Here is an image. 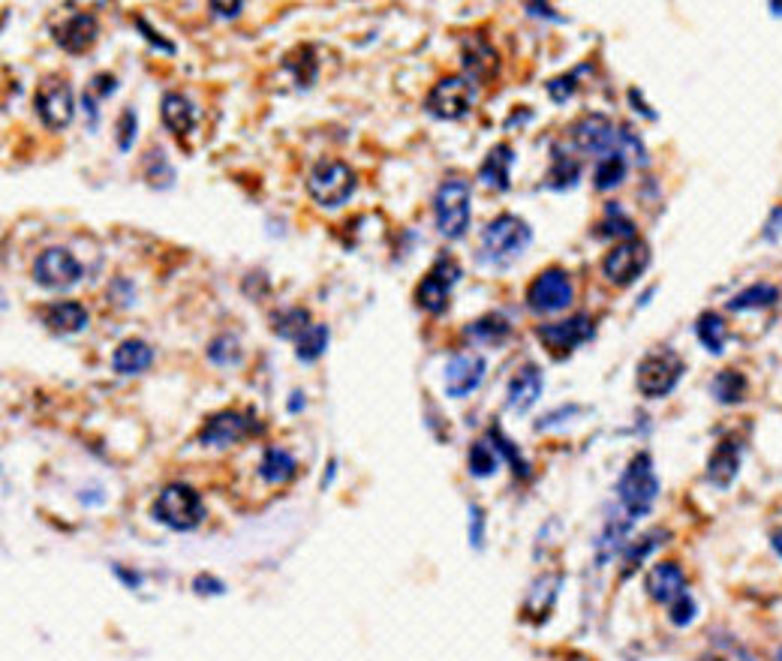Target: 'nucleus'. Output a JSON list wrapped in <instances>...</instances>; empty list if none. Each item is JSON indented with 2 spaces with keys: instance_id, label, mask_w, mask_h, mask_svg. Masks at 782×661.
<instances>
[{
  "instance_id": "10",
  "label": "nucleus",
  "mask_w": 782,
  "mask_h": 661,
  "mask_svg": "<svg viewBox=\"0 0 782 661\" xmlns=\"http://www.w3.org/2000/svg\"><path fill=\"white\" fill-rule=\"evenodd\" d=\"M34 109L43 121V127L49 130H67L73 115H76V100H73V88L64 79H46L37 94H34Z\"/></svg>"
},
{
  "instance_id": "26",
  "label": "nucleus",
  "mask_w": 782,
  "mask_h": 661,
  "mask_svg": "<svg viewBox=\"0 0 782 661\" xmlns=\"http://www.w3.org/2000/svg\"><path fill=\"white\" fill-rule=\"evenodd\" d=\"M779 301V289L770 286V283H755L743 292H737L731 301H728V310L731 313H746V310H764V307H773Z\"/></svg>"
},
{
  "instance_id": "45",
  "label": "nucleus",
  "mask_w": 782,
  "mask_h": 661,
  "mask_svg": "<svg viewBox=\"0 0 782 661\" xmlns=\"http://www.w3.org/2000/svg\"><path fill=\"white\" fill-rule=\"evenodd\" d=\"M136 28L145 34V40H148L151 46H157V49H160V52H166V55H175V46H172V43H166V40H163V37H160V34H157V31H154V28H151L145 19H142V16L136 19Z\"/></svg>"
},
{
  "instance_id": "27",
  "label": "nucleus",
  "mask_w": 782,
  "mask_h": 661,
  "mask_svg": "<svg viewBox=\"0 0 782 661\" xmlns=\"http://www.w3.org/2000/svg\"><path fill=\"white\" fill-rule=\"evenodd\" d=\"M695 334L701 340V346L710 352V355H722L725 349V340H728V328H725V319L713 310L701 313L698 322H695Z\"/></svg>"
},
{
  "instance_id": "17",
  "label": "nucleus",
  "mask_w": 782,
  "mask_h": 661,
  "mask_svg": "<svg viewBox=\"0 0 782 661\" xmlns=\"http://www.w3.org/2000/svg\"><path fill=\"white\" fill-rule=\"evenodd\" d=\"M256 430L253 418L250 415H241V412H217L208 418V424L199 430V439L205 445H214V448H226L244 436H250Z\"/></svg>"
},
{
  "instance_id": "51",
  "label": "nucleus",
  "mask_w": 782,
  "mask_h": 661,
  "mask_svg": "<svg viewBox=\"0 0 782 661\" xmlns=\"http://www.w3.org/2000/svg\"><path fill=\"white\" fill-rule=\"evenodd\" d=\"M304 406V400H301V394H292V400H289V412H298Z\"/></svg>"
},
{
  "instance_id": "20",
  "label": "nucleus",
  "mask_w": 782,
  "mask_h": 661,
  "mask_svg": "<svg viewBox=\"0 0 782 661\" xmlns=\"http://www.w3.org/2000/svg\"><path fill=\"white\" fill-rule=\"evenodd\" d=\"M542 388H545L542 370H539L536 364L521 367V370L515 373V379L509 382V400H506L509 409H512V412H527V409H533L536 400L542 397Z\"/></svg>"
},
{
  "instance_id": "14",
  "label": "nucleus",
  "mask_w": 782,
  "mask_h": 661,
  "mask_svg": "<svg viewBox=\"0 0 782 661\" xmlns=\"http://www.w3.org/2000/svg\"><path fill=\"white\" fill-rule=\"evenodd\" d=\"M536 337L548 346V352L554 358H563L569 352H575L581 343H587L593 337V319L578 313L566 322H551V325H539Z\"/></svg>"
},
{
  "instance_id": "11",
  "label": "nucleus",
  "mask_w": 782,
  "mask_h": 661,
  "mask_svg": "<svg viewBox=\"0 0 782 661\" xmlns=\"http://www.w3.org/2000/svg\"><path fill=\"white\" fill-rule=\"evenodd\" d=\"M461 280V265L455 262V259H440L431 271H428V277L419 283V289H416V304L425 310V313H434V316H440V313H446L449 310V298H452V286Z\"/></svg>"
},
{
  "instance_id": "15",
  "label": "nucleus",
  "mask_w": 782,
  "mask_h": 661,
  "mask_svg": "<svg viewBox=\"0 0 782 661\" xmlns=\"http://www.w3.org/2000/svg\"><path fill=\"white\" fill-rule=\"evenodd\" d=\"M52 34H55V43L67 55H85L100 40V22L91 13H76V16L64 19L61 25H55Z\"/></svg>"
},
{
  "instance_id": "35",
  "label": "nucleus",
  "mask_w": 782,
  "mask_h": 661,
  "mask_svg": "<svg viewBox=\"0 0 782 661\" xmlns=\"http://www.w3.org/2000/svg\"><path fill=\"white\" fill-rule=\"evenodd\" d=\"M307 310H301V307H292V310H283L280 316H274V331L280 334V337H301L310 325H307Z\"/></svg>"
},
{
  "instance_id": "23",
  "label": "nucleus",
  "mask_w": 782,
  "mask_h": 661,
  "mask_svg": "<svg viewBox=\"0 0 782 661\" xmlns=\"http://www.w3.org/2000/svg\"><path fill=\"white\" fill-rule=\"evenodd\" d=\"M160 118H163L166 130L178 139L187 136L196 127V109L184 94H166L163 106H160Z\"/></svg>"
},
{
  "instance_id": "24",
  "label": "nucleus",
  "mask_w": 782,
  "mask_h": 661,
  "mask_svg": "<svg viewBox=\"0 0 782 661\" xmlns=\"http://www.w3.org/2000/svg\"><path fill=\"white\" fill-rule=\"evenodd\" d=\"M151 361H154V349L145 340H124L112 355V367L121 376H136V373L148 370Z\"/></svg>"
},
{
  "instance_id": "48",
  "label": "nucleus",
  "mask_w": 782,
  "mask_h": 661,
  "mask_svg": "<svg viewBox=\"0 0 782 661\" xmlns=\"http://www.w3.org/2000/svg\"><path fill=\"white\" fill-rule=\"evenodd\" d=\"M211 10H214L217 16H223V19H235V16L244 10V4H211Z\"/></svg>"
},
{
  "instance_id": "38",
  "label": "nucleus",
  "mask_w": 782,
  "mask_h": 661,
  "mask_svg": "<svg viewBox=\"0 0 782 661\" xmlns=\"http://www.w3.org/2000/svg\"><path fill=\"white\" fill-rule=\"evenodd\" d=\"M491 439H494L497 451H500V454H503V457L512 463L515 475H521V478H530V466H527V460L521 457V451L515 448V442L503 436V430H500V427H494V430H491Z\"/></svg>"
},
{
  "instance_id": "19",
  "label": "nucleus",
  "mask_w": 782,
  "mask_h": 661,
  "mask_svg": "<svg viewBox=\"0 0 782 661\" xmlns=\"http://www.w3.org/2000/svg\"><path fill=\"white\" fill-rule=\"evenodd\" d=\"M512 166H515V151L512 145L500 142L488 151V157L482 160L479 166V181L488 187V190H497V193H506L512 187Z\"/></svg>"
},
{
  "instance_id": "52",
  "label": "nucleus",
  "mask_w": 782,
  "mask_h": 661,
  "mask_svg": "<svg viewBox=\"0 0 782 661\" xmlns=\"http://www.w3.org/2000/svg\"><path fill=\"white\" fill-rule=\"evenodd\" d=\"M770 10H773L776 16H782V4H770Z\"/></svg>"
},
{
  "instance_id": "7",
  "label": "nucleus",
  "mask_w": 782,
  "mask_h": 661,
  "mask_svg": "<svg viewBox=\"0 0 782 661\" xmlns=\"http://www.w3.org/2000/svg\"><path fill=\"white\" fill-rule=\"evenodd\" d=\"M683 373H686V364L677 352H671V349L650 352L638 364V391L650 400L668 397L677 388Z\"/></svg>"
},
{
  "instance_id": "53",
  "label": "nucleus",
  "mask_w": 782,
  "mask_h": 661,
  "mask_svg": "<svg viewBox=\"0 0 782 661\" xmlns=\"http://www.w3.org/2000/svg\"><path fill=\"white\" fill-rule=\"evenodd\" d=\"M776 661H782V646L776 649Z\"/></svg>"
},
{
  "instance_id": "46",
  "label": "nucleus",
  "mask_w": 782,
  "mask_h": 661,
  "mask_svg": "<svg viewBox=\"0 0 782 661\" xmlns=\"http://www.w3.org/2000/svg\"><path fill=\"white\" fill-rule=\"evenodd\" d=\"M91 85H94V88H91L88 94L97 97V100H103V97H109V94L115 91V79H112V76H97Z\"/></svg>"
},
{
  "instance_id": "1",
  "label": "nucleus",
  "mask_w": 782,
  "mask_h": 661,
  "mask_svg": "<svg viewBox=\"0 0 782 661\" xmlns=\"http://www.w3.org/2000/svg\"><path fill=\"white\" fill-rule=\"evenodd\" d=\"M530 244H533L530 223L521 220L518 214H500L482 229L479 256H482V262L503 268V265H512L515 259H521Z\"/></svg>"
},
{
  "instance_id": "42",
  "label": "nucleus",
  "mask_w": 782,
  "mask_h": 661,
  "mask_svg": "<svg viewBox=\"0 0 782 661\" xmlns=\"http://www.w3.org/2000/svg\"><path fill=\"white\" fill-rule=\"evenodd\" d=\"M136 112L133 109H124L121 112V121H118V148L121 151H130L133 139H136Z\"/></svg>"
},
{
  "instance_id": "28",
  "label": "nucleus",
  "mask_w": 782,
  "mask_h": 661,
  "mask_svg": "<svg viewBox=\"0 0 782 661\" xmlns=\"http://www.w3.org/2000/svg\"><path fill=\"white\" fill-rule=\"evenodd\" d=\"M668 535H671L668 529H650V532H644L641 538H635V541L626 547V553H623V577H629V574L647 559V553H653L659 544H665Z\"/></svg>"
},
{
  "instance_id": "29",
  "label": "nucleus",
  "mask_w": 782,
  "mask_h": 661,
  "mask_svg": "<svg viewBox=\"0 0 782 661\" xmlns=\"http://www.w3.org/2000/svg\"><path fill=\"white\" fill-rule=\"evenodd\" d=\"M626 169H629L626 154H605V157H599L596 172H593V187H596L599 193L620 187L623 178H626Z\"/></svg>"
},
{
  "instance_id": "9",
  "label": "nucleus",
  "mask_w": 782,
  "mask_h": 661,
  "mask_svg": "<svg viewBox=\"0 0 782 661\" xmlns=\"http://www.w3.org/2000/svg\"><path fill=\"white\" fill-rule=\"evenodd\" d=\"M476 103V91H473V82L464 79V76H446L440 79L428 97H425V109L440 118V121H461L470 115Z\"/></svg>"
},
{
  "instance_id": "22",
  "label": "nucleus",
  "mask_w": 782,
  "mask_h": 661,
  "mask_svg": "<svg viewBox=\"0 0 782 661\" xmlns=\"http://www.w3.org/2000/svg\"><path fill=\"white\" fill-rule=\"evenodd\" d=\"M43 322L55 334H76L88 325V310L79 301H55L43 307Z\"/></svg>"
},
{
  "instance_id": "32",
  "label": "nucleus",
  "mask_w": 782,
  "mask_h": 661,
  "mask_svg": "<svg viewBox=\"0 0 782 661\" xmlns=\"http://www.w3.org/2000/svg\"><path fill=\"white\" fill-rule=\"evenodd\" d=\"M283 64H286V70H292V76H295V82H298L301 88H310V85L316 82V76H319V61H316V55H313L310 46L295 49L292 55H286Z\"/></svg>"
},
{
  "instance_id": "5",
  "label": "nucleus",
  "mask_w": 782,
  "mask_h": 661,
  "mask_svg": "<svg viewBox=\"0 0 782 661\" xmlns=\"http://www.w3.org/2000/svg\"><path fill=\"white\" fill-rule=\"evenodd\" d=\"M355 187H358L355 169H349V163L343 160H319L307 175V193L322 208L346 205Z\"/></svg>"
},
{
  "instance_id": "8",
  "label": "nucleus",
  "mask_w": 782,
  "mask_h": 661,
  "mask_svg": "<svg viewBox=\"0 0 782 661\" xmlns=\"http://www.w3.org/2000/svg\"><path fill=\"white\" fill-rule=\"evenodd\" d=\"M575 301V283L566 268H545L527 286V307L533 313H560Z\"/></svg>"
},
{
  "instance_id": "18",
  "label": "nucleus",
  "mask_w": 782,
  "mask_h": 661,
  "mask_svg": "<svg viewBox=\"0 0 782 661\" xmlns=\"http://www.w3.org/2000/svg\"><path fill=\"white\" fill-rule=\"evenodd\" d=\"M644 589L653 601L668 607L680 595H686V574L677 562H656L644 577Z\"/></svg>"
},
{
  "instance_id": "49",
  "label": "nucleus",
  "mask_w": 782,
  "mask_h": 661,
  "mask_svg": "<svg viewBox=\"0 0 782 661\" xmlns=\"http://www.w3.org/2000/svg\"><path fill=\"white\" fill-rule=\"evenodd\" d=\"M527 10H530V16H545V19H557V22H560V16H554V10H551V7H539V4H530Z\"/></svg>"
},
{
  "instance_id": "34",
  "label": "nucleus",
  "mask_w": 782,
  "mask_h": 661,
  "mask_svg": "<svg viewBox=\"0 0 782 661\" xmlns=\"http://www.w3.org/2000/svg\"><path fill=\"white\" fill-rule=\"evenodd\" d=\"M497 466H500V451H497V445L476 442V445L470 448V472H473L476 478H488V475H494Z\"/></svg>"
},
{
  "instance_id": "33",
  "label": "nucleus",
  "mask_w": 782,
  "mask_h": 661,
  "mask_svg": "<svg viewBox=\"0 0 782 661\" xmlns=\"http://www.w3.org/2000/svg\"><path fill=\"white\" fill-rule=\"evenodd\" d=\"M328 325H310L301 337H298V349H295V358L304 361V364H313L325 349H328Z\"/></svg>"
},
{
  "instance_id": "44",
  "label": "nucleus",
  "mask_w": 782,
  "mask_h": 661,
  "mask_svg": "<svg viewBox=\"0 0 782 661\" xmlns=\"http://www.w3.org/2000/svg\"><path fill=\"white\" fill-rule=\"evenodd\" d=\"M470 541L473 547L485 544V511L479 505H470Z\"/></svg>"
},
{
  "instance_id": "39",
  "label": "nucleus",
  "mask_w": 782,
  "mask_h": 661,
  "mask_svg": "<svg viewBox=\"0 0 782 661\" xmlns=\"http://www.w3.org/2000/svg\"><path fill=\"white\" fill-rule=\"evenodd\" d=\"M599 235H620V238L632 241V238H635V226H632L629 217H623L617 208H611V211H608V220L599 223Z\"/></svg>"
},
{
  "instance_id": "37",
  "label": "nucleus",
  "mask_w": 782,
  "mask_h": 661,
  "mask_svg": "<svg viewBox=\"0 0 782 661\" xmlns=\"http://www.w3.org/2000/svg\"><path fill=\"white\" fill-rule=\"evenodd\" d=\"M467 67L476 79H488L497 70V55L488 43H479V49L467 52Z\"/></svg>"
},
{
  "instance_id": "12",
  "label": "nucleus",
  "mask_w": 782,
  "mask_h": 661,
  "mask_svg": "<svg viewBox=\"0 0 782 661\" xmlns=\"http://www.w3.org/2000/svg\"><path fill=\"white\" fill-rule=\"evenodd\" d=\"M647 265H650V247L641 238H632V241L617 244L602 259V274L614 286H629V283H635L644 274Z\"/></svg>"
},
{
  "instance_id": "31",
  "label": "nucleus",
  "mask_w": 782,
  "mask_h": 661,
  "mask_svg": "<svg viewBox=\"0 0 782 661\" xmlns=\"http://www.w3.org/2000/svg\"><path fill=\"white\" fill-rule=\"evenodd\" d=\"M259 475L268 481V484H286L292 475H295V460L289 451L283 448H268L262 463H259Z\"/></svg>"
},
{
  "instance_id": "40",
  "label": "nucleus",
  "mask_w": 782,
  "mask_h": 661,
  "mask_svg": "<svg viewBox=\"0 0 782 661\" xmlns=\"http://www.w3.org/2000/svg\"><path fill=\"white\" fill-rule=\"evenodd\" d=\"M695 613H698V604H695V598L686 592V595H680L674 604H668V619L674 622V625H689L692 619H695Z\"/></svg>"
},
{
  "instance_id": "4",
  "label": "nucleus",
  "mask_w": 782,
  "mask_h": 661,
  "mask_svg": "<svg viewBox=\"0 0 782 661\" xmlns=\"http://www.w3.org/2000/svg\"><path fill=\"white\" fill-rule=\"evenodd\" d=\"M659 496V478H656V469H653V460L650 454H635L626 466V472L620 475L617 481V499H620V508L629 520L635 517H644L653 502Z\"/></svg>"
},
{
  "instance_id": "50",
  "label": "nucleus",
  "mask_w": 782,
  "mask_h": 661,
  "mask_svg": "<svg viewBox=\"0 0 782 661\" xmlns=\"http://www.w3.org/2000/svg\"><path fill=\"white\" fill-rule=\"evenodd\" d=\"M770 544H773V550L782 556V529H776V532L770 535Z\"/></svg>"
},
{
  "instance_id": "41",
  "label": "nucleus",
  "mask_w": 782,
  "mask_h": 661,
  "mask_svg": "<svg viewBox=\"0 0 782 661\" xmlns=\"http://www.w3.org/2000/svg\"><path fill=\"white\" fill-rule=\"evenodd\" d=\"M208 358L214 361V364H235L238 361V343H235V337H217L214 343H211V349H208Z\"/></svg>"
},
{
  "instance_id": "25",
  "label": "nucleus",
  "mask_w": 782,
  "mask_h": 661,
  "mask_svg": "<svg viewBox=\"0 0 782 661\" xmlns=\"http://www.w3.org/2000/svg\"><path fill=\"white\" fill-rule=\"evenodd\" d=\"M746 391H749L746 376H743L740 370H731V367L719 370V373L713 376V382H710V394H713L722 406L740 403V400L746 397Z\"/></svg>"
},
{
  "instance_id": "13",
  "label": "nucleus",
  "mask_w": 782,
  "mask_h": 661,
  "mask_svg": "<svg viewBox=\"0 0 782 661\" xmlns=\"http://www.w3.org/2000/svg\"><path fill=\"white\" fill-rule=\"evenodd\" d=\"M34 280L46 289H70L82 280V265L70 250L49 247L34 262Z\"/></svg>"
},
{
  "instance_id": "47",
  "label": "nucleus",
  "mask_w": 782,
  "mask_h": 661,
  "mask_svg": "<svg viewBox=\"0 0 782 661\" xmlns=\"http://www.w3.org/2000/svg\"><path fill=\"white\" fill-rule=\"evenodd\" d=\"M193 586H196V592H202V595H205V592H208V595H220V592H223V583L214 580V577H205V574H199Z\"/></svg>"
},
{
  "instance_id": "2",
  "label": "nucleus",
  "mask_w": 782,
  "mask_h": 661,
  "mask_svg": "<svg viewBox=\"0 0 782 661\" xmlns=\"http://www.w3.org/2000/svg\"><path fill=\"white\" fill-rule=\"evenodd\" d=\"M569 142L584 154H626V148L638 151L644 157L641 139H635L629 130H617L605 115H581L569 127Z\"/></svg>"
},
{
  "instance_id": "16",
  "label": "nucleus",
  "mask_w": 782,
  "mask_h": 661,
  "mask_svg": "<svg viewBox=\"0 0 782 661\" xmlns=\"http://www.w3.org/2000/svg\"><path fill=\"white\" fill-rule=\"evenodd\" d=\"M485 370H488V364H485L482 355H476V352H461V355H455V358L449 361V367H446V394H449V397H458V400L467 397V394H473V391L482 385Z\"/></svg>"
},
{
  "instance_id": "21",
  "label": "nucleus",
  "mask_w": 782,
  "mask_h": 661,
  "mask_svg": "<svg viewBox=\"0 0 782 661\" xmlns=\"http://www.w3.org/2000/svg\"><path fill=\"white\" fill-rule=\"evenodd\" d=\"M737 469H740V442L722 439L707 460V481L716 487H728L737 478Z\"/></svg>"
},
{
  "instance_id": "3",
  "label": "nucleus",
  "mask_w": 782,
  "mask_h": 661,
  "mask_svg": "<svg viewBox=\"0 0 782 661\" xmlns=\"http://www.w3.org/2000/svg\"><path fill=\"white\" fill-rule=\"evenodd\" d=\"M434 220H437V232L446 241L464 238L473 220V184L464 178L443 181L434 196Z\"/></svg>"
},
{
  "instance_id": "43",
  "label": "nucleus",
  "mask_w": 782,
  "mask_h": 661,
  "mask_svg": "<svg viewBox=\"0 0 782 661\" xmlns=\"http://www.w3.org/2000/svg\"><path fill=\"white\" fill-rule=\"evenodd\" d=\"M575 94V76H560L554 82H548V97L554 103H566Z\"/></svg>"
},
{
  "instance_id": "6",
  "label": "nucleus",
  "mask_w": 782,
  "mask_h": 661,
  "mask_svg": "<svg viewBox=\"0 0 782 661\" xmlns=\"http://www.w3.org/2000/svg\"><path fill=\"white\" fill-rule=\"evenodd\" d=\"M154 517L160 523H166L169 529H178V532H190L202 523L205 517V505H202V496L187 487V484H169L157 502H154Z\"/></svg>"
},
{
  "instance_id": "30",
  "label": "nucleus",
  "mask_w": 782,
  "mask_h": 661,
  "mask_svg": "<svg viewBox=\"0 0 782 661\" xmlns=\"http://www.w3.org/2000/svg\"><path fill=\"white\" fill-rule=\"evenodd\" d=\"M509 334H512V325H509V319L500 316V313L482 316V319H476V322L467 328V337H473V340H479V343H488V346H500Z\"/></svg>"
},
{
  "instance_id": "36",
  "label": "nucleus",
  "mask_w": 782,
  "mask_h": 661,
  "mask_svg": "<svg viewBox=\"0 0 782 661\" xmlns=\"http://www.w3.org/2000/svg\"><path fill=\"white\" fill-rule=\"evenodd\" d=\"M578 175H581V163L554 151V169L548 175V184L551 187H572L578 181Z\"/></svg>"
}]
</instances>
